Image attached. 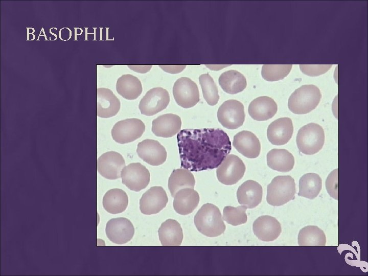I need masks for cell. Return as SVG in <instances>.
Instances as JSON below:
<instances>
[{"mask_svg": "<svg viewBox=\"0 0 368 276\" xmlns=\"http://www.w3.org/2000/svg\"><path fill=\"white\" fill-rule=\"evenodd\" d=\"M338 169H336L329 174L326 180V188L329 195L333 198L338 199Z\"/></svg>", "mask_w": 368, "mask_h": 276, "instance_id": "obj_35", "label": "cell"}, {"mask_svg": "<svg viewBox=\"0 0 368 276\" xmlns=\"http://www.w3.org/2000/svg\"><path fill=\"white\" fill-rule=\"evenodd\" d=\"M199 195L192 188H186L179 190L174 196L173 206L178 214L186 215L191 213L198 206Z\"/></svg>", "mask_w": 368, "mask_h": 276, "instance_id": "obj_23", "label": "cell"}, {"mask_svg": "<svg viewBox=\"0 0 368 276\" xmlns=\"http://www.w3.org/2000/svg\"><path fill=\"white\" fill-rule=\"evenodd\" d=\"M245 169V166L240 157L229 154L218 167L217 177L224 185H233L243 177Z\"/></svg>", "mask_w": 368, "mask_h": 276, "instance_id": "obj_9", "label": "cell"}, {"mask_svg": "<svg viewBox=\"0 0 368 276\" xmlns=\"http://www.w3.org/2000/svg\"><path fill=\"white\" fill-rule=\"evenodd\" d=\"M159 239L163 246L180 245L183 232L180 224L175 220L168 219L163 222L158 230Z\"/></svg>", "mask_w": 368, "mask_h": 276, "instance_id": "obj_24", "label": "cell"}, {"mask_svg": "<svg viewBox=\"0 0 368 276\" xmlns=\"http://www.w3.org/2000/svg\"><path fill=\"white\" fill-rule=\"evenodd\" d=\"M246 209L247 208L243 205L237 207L225 206L223 211V220L234 226L244 224L247 220Z\"/></svg>", "mask_w": 368, "mask_h": 276, "instance_id": "obj_34", "label": "cell"}, {"mask_svg": "<svg viewBox=\"0 0 368 276\" xmlns=\"http://www.w3.org/2000/svg\"><path fill=\"white\" fill-rule=\"evenodd\" d=\"M217 118L220 123L228 129L241 127L245 120L243 104L236 100H228L219 107Z\"/></svg>", "mask_w": 368, "mask_h": 276, "instance_id": "obj_6", "label": "cell"}, {"mask_svg": "<svg viewBox=\"0 0 368 276\" xmlns=\"http://www.w3.org/2000/svg\"><path fill=\"white\" fill-rule=\"evenodd\" d=\"M268 166L275 171L288 172L294 165V158L288 150L284 149H273L267 154Z\"/></svg>", "mask_w": 368, "mask_h": 276, "instance_id": "obj_25", "label": "cell"}, {"mask_svg": "<svg viewBox=\"0 0 368 276\" xmlns=\"http://www.w3.org/2000/svg\"><path fill=\"white\" fill-rule=\"evenodd\" d=\"M116 88L117 93L127 100L137 99L143 90L140 80L131 74L123 75L119 77Z\"/></svg>", "mask_w": 368, "mask_h": 276, "instance_id": "obj_26", "label": "cell"}, {"mask_svg": "<svg viewBox=\"0 0 368 276\" xmlns=\"http://www.w3.org/2000/svg\"><path fill=\"white\" fill-rule=\"evenodd\" d=\"M321 98L319 89L312 84L304 85L297 88L288 99L289 110L295 114L310 112L319 104Z\"/></svg>", "mask_w": 368, "mask_h": 276, "instance_id": "obj_3", "label": "cell"}, {"mask_svg": "<svg viewBox=\"0 0 368 276\" xmlns=\"http://www.w3.org/2000/svg\"><path fill=\"white\" fill-rule=\"evenodd\" d=\"M177 141L181 168L190 171L217 168L232 150L228 135L220 128L183 129Z\"/></svg>", "mask_w": 368, "mask_h": 276, "instance_id": "obj_1", "label": "cell"}, {"mask_svg": "<svg viewBox=\"0 0 368 276\" xmlns=\"http://www.w3.org/2000/svg\"><path fill=\"white\" fill-rule=\"evenodd\" d=\"M128 205V196L123 190L115 188L108 190L104 195L103 206L112 214L122 213Z\"/></svg>", "mask_w": 368, "mask_h": 276, "instance_id": "obj_28", "label": "cell"}, {"mask_svg": "<svg viewBox=\"0 0 368 276\" xmlns=\"http://www.w3.org/2000/svg\"><path fill=\"white\" fill-rule=\"evenodd\" d=\"M326 243L325 233L316 226H305L299 232L298 244L300 246H324Z\"/></svg>", "mask_w": 368, "mask_h": 276, "instance_id": "obj_31", "label": "cell"}, {"mask_svg": "<svg viewBox=\"0 0 368 276\" xmlns=\"http://www.w3.org/2000/svg\"><path fill=\"white\" fill-rule=\"evenodd\" d=\"M71 31L67 28H63L60 30L59 31V37L62 40L65 41V36L67 40H68L71 37Z\"/></svg>", "mask_w": 368, "mask_h": 276, "instance_id": "obj_39", "label": "cell"}, {"mask_svg": "<svg viewBox=\"0 0 368 276\" xmlns=\"http://www.w3.org/2000/svg\"><path fill=\"white\" fill-rule=\"evenodd\" d=\"M295 193L294 179L291 176H277L267 186V202L272 206H281L294 199Z\"/></svg>", "mask_w": 368, "mask_h": 276, "instance_id": "obj_4", "label": "cell"}, {"mask_svg": "<svg viewBox=\"0 0 368 276\" xmlns=\"http://www.w3.org/2000/svg\"><path fill=\"white\" fill-rule=\"evenodd\" d=\"M254 234L260 240L271 241L275 240L282 232L280 223L274 217L264 215L258 217L252 225Z\"/></svg>", "mask_w": 368, "mask_h": 276, "instance_id": "obj_16", "label": "cell"}, {"mask_svg": "<svg viewBox=\"0 0 368 276\" xmlns=\"http://www.w3.org/2000/svg\"><path fill=\"white\" fill-rule=\"evenodd\" d=\"M322 187V180L316 173H308L303 175L299 180L298 195L313 199L319 194Z\"/></svg>", "mask_w": 368, "mask_h": 276, "instance_id": "obj_30", "label": "cell"}, {"mask_svg": "<svg viewBox=\"0 0 368 276\" xmlns=\"http://www.w3.org/2000/svg\"><path fill=\"white\" fill-rule=\"evenodd\" d=\"M292 67V64H264L262 67L261 75L266 81H276L285 78Z\"/></svg>", "mask_w": 368, "mask_h": 276, "instance_id": "obj_33", "label": "cell"}, {"mask_svg": "<svg viewBox=\"0 0 368 276\" xmlns=\"http://www.w3.org/2000/svg\"><path fill=\"white\" fill-rule=\"evenodd\" d=\"M293 132L292 120L289 118H281L271 122L267 130L269 141L274 145H283L291 139Z\"/></svg>", "mask_w": 368, "mask_h": 276, "instance_id": "obj_17", "label": "cell"}, {"mask_svg": "<svg viewBox=\"0 0 368 276\" xmlns=\"http://www.w3.org/2000/svg\"><path fill=\"white\" fill-rule=\"evenodd\" d=\"M145 130V124L141 120L136 118L126 119L114 124L111 129V136L117 143L126 144L140 137Z\"/></svg>", "mask_w": 368, "mask_h": 276, "instance_id": "obj_7", "label": "cell"}, {"mask_svg": "<svg viewBox=\"0 0 368 276\" xmlns=\"http://www.w3.org/2000/svg\"><path fill=\"white\" fill-rule=\"evenodd\" d=\"M138 156L150 165L157 166L166 160L167 153L165 147L157 141L146 139L138 143Z\"/></svg>", "mask_w": 368, "mask_h": 276, "instance_id": "obj_15", "label": "cell"}, {"mask_svg": "<svg viewBox=\"0 0 368 276\" xmlns=\"http://www.w3.org/2000/svg\"><path fill=\"white\" fill-rule=\"evenodd\" d=\"M121 177L122 183L129 189L138 192L148 185L150 175L144 165L140 163H133L123 168Z\"/></svg>", "mask_w": 368, "mask_h": 276, "instance_id": "obj_11", "label": "cell"}, {"mask_svg": "<svg viewBox=\"0 0 368 276\" xmlns=\"http://www.w3.org/2000/svg\"><path fill=\"white\" fill-rule=\"evenodd\" d=\"M278 106L273 99L261 96L254 99L249 104L248 111L255 120L263 121L272 118L277 113Z\"/></svg>", "mask_w": 368, "mask_h": 276, "instance_id": "obj_22", "label": "cell"}, {"mask_svg": "<svg viewBox=\"0 0 368 276\" xmlns=\"http://www.w3.org/2000/svg\"><path fill=\"white\" fill-rule=\"evenodd\" d=\"M97 114L102 118H108L116 116L120 108L119 99L107 88H98L97 89Z\"/></svg>", "mask_w": 368, "mask_h": 276, "instance_id": "obj_18", "label": "cell"}, {"mask_svg": "<svg viewBox=\"0 0 368 276\" xmlns=\"http://www.w3.org/2000/svg\"><path fill=\"white\" fill-rule=\"evenodd\" d=\"M125 166V163L123 156L115 151L106 152L97 159L98 172L108 179L119 178L121 171Z\"/></svg>", "mask_w": 368, "mask_h": 276, "instance_id": "obj_12", "label": "cell"}, {"mask_svg": "<svg viewBox=\"0 0 368 276\" xmlns=\"http://www.w3.org/2000/svg\"><path fill=\"white\" fill-rule=\"evenodd\" d=\"M173 95L176 103L185 108H191L199 101V91L195 82L188 77H181L175 82Z\"/></svg>", "mask_w": 368, "mask_h": 276, "instance_id": "obj_8", "label": "cell"}, {"mask_svg": "<svg viewBox=\"0 0 368 276\" xmlns=\"http://www.w3.org/2000/svg\"><path fill=\"white\" fill-rule=\"evenodd\" d=\"M107 238L112 242L122 244L131 240L134 234L131 222L126 218L120 217L109 220L106 225Z\"/></svg>", "mask_w": 368, "mask_h": 276, "instance_id": "obj_14", "label": "cell"}, {"mask_svg": "<svg viewBox=\"0 0 368 276\" xmlns=\"http://www.w3.org/2000/svg\"><path fill=\"white\" fill-rule=\"evenodd\" d=\"M234 148L241 154L249 158L257 157L261 151V144L252 132L243 130L234 135Z\"/></svg>", "mask_w": 368, "mask_h": 276, "instance_id": "obj_19", "label": "cell"}, {"mask_svg": "<svg viewBox=\"0 0 368 276\" xmlns=\"http://www.w3.org/2000/svg\"><path fill=\"white\" fill-rule=\"evenodd\" d=\"M168 201L167 193L162 187H152L141 198L140 210L145 215L155 214L165 208Z\"/></svg>", "mask_w": 368, "mask_h": 276, "instance_id": "obj_13", "label": "cell"}, {"mask_svg": "<svg viewBox=\"0 0 368 276\" xmlns=\"http://www.w3.org/2000/svg\"><path fill=\"white\" fill-rule=\"evenodd\" d=\"M128 67L135 72L144 74L150 70L152 65H128Z\"/></svg>", "mask_w": 368, "mask_h": 276, "instance_id": "obj_38", "label": "cell"}, {"mask_svg": "<svg viewBox=\"0 0 368 276\" xmlns=\"http://www.w3.org/2000/svg\"><path fill=\"white\" fill-rule=\"evenodd\" d=\"M164 71L170 74H177L182 71L186 65H159Z\"/></svg>", "mask_w": 368, "mask_h": 276, "instance_id": "obj_37", "label": "cell"}, {"mask_svg": "<svg viewBox=\"0 0 368 276\" xmlns=\"http://www.w3.org/2000/svg\"><path fill=\"white\" fill-rule=\"evenodd\" d=\"M325 142L324 130L314 123L301 127L296 135V144L300 151L305 154L313 155L323 148Z\"/></svg>", "mask_w": 368, "mask_h": 276, "instance_id": "obj_5", "label": "cell"}, {"mask_svg": "<svg viewBox=\"0 0 368 276\" xmlns=\"http://www.w3.org/2000/svg\"><path fill=\"white\" fill-rule=\"evenodd\" d=\"M332 66V64L300 65V70L303 74L312 77L317 76L325 74L328 72Z\"/></svg>", "mask_w": 368, "mask_h": 276, "instance_id": "obj_36", "label": "cell"}, {"mask_svg": "<svg viewBox=\"0 0 368 276\" xmlns=\"http://www.w3.org/2000/svg\"><path fill=\"white\" fill-rule=\"evenodd\" d=\"M195 185V178L190 171L180 168L174 170L168 179V188L171 196L174 197L180 189L190 188L193 189Z\"/></svg>", "mask_w": 368, "mask_h": 276, "instance_id": "obj_29", "label": "cell"}, {"mask_svg": "<svg viewBox=\"0 0 368 276\" xmlns=\"http://www.w3.org/2000/svg\"><path fill=\"white\" fill-rule=\"evenodd\" d=\"M199 80L205 101L211 106L217 104L219 100V96L217 85L213 79L209 74H204L199 77Z\"/></svg>", "mask_w": 368, "mask_h": 276, "instance_id": "obj_32", "label": "cell"}, {"mask_svg": "<svg viewBox=\"0 0 368 276\" xmlns=\"http://www.w3.org/2000/svg\"><path fill=\"white\" fill-rule=\"evenodd\" d=\"M197 230L203 235L215 237L223 234L225 225L219 209L212 203L203 204L194 217Z\"/></svg>", "mask_w": 368, "mask_h": 276, "instance_id": "obj_2", "label": "cell"}, {"mask_svg": "<svg viewBox=\"0 0 368 276\" xmlns=\"http://www.w3.org/2000/svg\"><path fill=\"white\" fill-rule=\"evenodd\" d=\"M152 125V131L156 136L170 137L180 131L181 121L178 115L166 113L154 119Z\"/></svg>", "mask_w": 368, "mask_h": 276, "instance_id": "obj_21", "label": "cell"}, {"mask_svg": "<svg viewBox=\"0 0 368 276\" xmlns=\"http://www.w3.org/2000/svg\"><path fill=\"white\" fill-rule=\"evenodd\" d=\"M218 81L223 91L232 95L242 91L247 85L245 77L236 70L223 72L220 76Z\"/></svg>", "mask_w": 368, "mask_h": 276, "instance_id": "obj_27", "label": "cell"}, {"mask_svg": "<svg viewBox=\"0 0 368 276\" xmlns=\"http://www.w3.org/2000/svg\"><path fill=\"white\" fill-rule=\"evenodd\" d=\"M262 186L253 180L244 182L237 192L238 202L247 209H253L258 206L262 201Z\"/></svg>", "mask_w": 368, "mask_h": 276, "instance_id": "obj_20", "label": "cell"}, {"mask_svg": "<svg viewBox=\"0 0 368 276\" xmlns=\"http://www.w3.org/2000/svg\"><path fill=\"white\" fill-rule=\"evenodd\" d=\"M170 102L168 91L160 87L149 90L141 100L139 107L142 114L151 116L165 109Z\"/></svg>", "mask_w": 368, "mask_h": 276, "instance_id": "obj_10", "label": "cell"}]
</instances>
